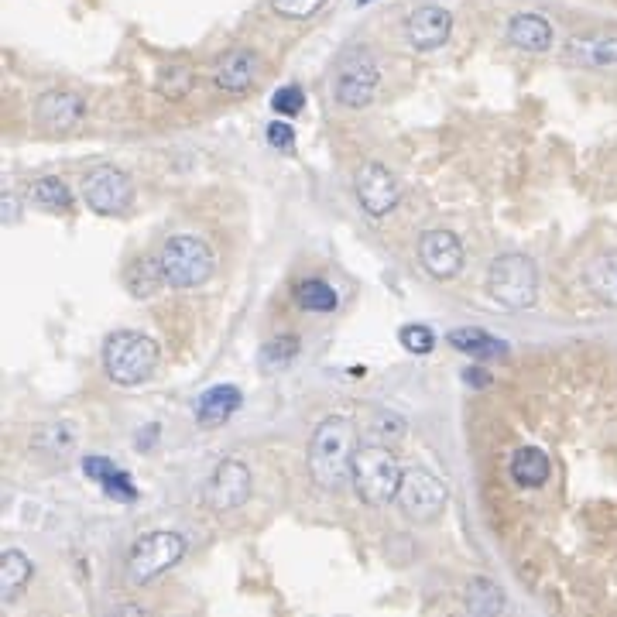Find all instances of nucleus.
I'll list each match as a JSON object with an SVG mask.
<instances>
[{"instance_id":"1","label":"nucleus","mask_w":617,"mask_h":617,"mask_svg":"<svg viewBox=\"0 0 617 617\" xmlns=\"http://www.w3.org/2000/svg\"><path fill=\"white\" fill-rule=\"evenodd\" d=\"M357 429L347 415H330L312 432L309 446V474L323 491H343L354 480Z\"/></svg>"},{"instance_id":"2","label":"nucleus","mask_w":617,"mask_h":617,"mask_svg":"<svg viewBox=\"0 0 617 617\" xmlns=\"http://www.w3.org/2000/svg\"><path fill=\"white\" fill-rule=\"evenodd\" d=\"M158 343L138 330H117L103 343V371L120 388H138L155 374L158 367Z\"/></svg>"},{"instance_id":"3","label":"nucleus","mask_w":617,"mask_h":617,"mask_svg":"<svg viewBox=\"0 0 617 617\" xmlns=\"http://www.w3.org/2000/svg\"><path fill=\"white\" fill-rule=\"evenodd\" d=\"M402 474L398 456L391 453L388 443H367L360 446L354 456V491L357 498L371 508H388L391 501H398V487H402Z\"/></svg>"},{"instance_id":"4","label":"nucleus","mask_w":617,"mask_h":617,"mask_svg":"<svg viewBox=\"0 0 617 617\" xmlns=\"http://www.w3.org/2000/svg\"><path fill=\"white\" fill-rule=\"evenodd\" d=\"M158 268L168 288H199L213 278L216 258L213 247L196 234L168 237L158 251Z\"/></svg>"},{"instance_id":"5","label":"nucleus","mask_w":617,"mask_h":617,"mask_svg":"<svg viewBox=\"0 0 617 617\" xmlns=\"http://www.w3.org/2000/svg\"><path fill=\"white\" fill-rule=\"evenodd\" d=\"M381 83L378 59L367 45H347L333 66V100L347 110H364Z\"/></svg>"},{"instance_id":"6","label":"nucleus","mask_w":617,"mask_h":617,"mask_svg":"<svg viewBox=\"0 0 617 617\" xmlns=\"http://www.w3.org/2000/svg\"><path fill=\"white\" fill-rule=\"evenodd\" d=\"M182 556H186V539L179 532H165V528L162 532H148L127 552L124 576L131 587H144V583L158 580L162 573L172 570L175 563H182Z\"/></svg>"},{"instance_id":"7","label":"nucleus","mask_w":617,"mask_h":617,"mask_svg":"<svg viewBox=\"0 0 617 617\" xmlns=\"http://www.w3.org/2000/svg\"><path fill=\"white\" fill-rule=\"evenodd\" d=\"M487 288L508 309H528L539 299V271L525 254H504L487 271Z\"/></svg>"},{"instance_id":"8","label":"nucleus","mask_w":617,"mask_h":617,"mask_svg":"<svg viewBox=\"0 0 617 617\" xmlns=\"http://www.w3.org/2000/svg\"><path fill=\"white\" fill-rule=\"evenodd\" d=\"M446 501H450V491L436 474L422 467H412L402 474V487H398V508L405 511V518L412 522H436L446 511Z\"/></svg>"},{"instance_id":"9","label":"nucleus","mask_w":617,"mask_h":617,"mask_svg":"<svg viewBox=\"0 0 617 617\" xmlns=\"http://www.w3.org/2000/svg\"><path fill=\"white\" fill-rule=\"evenodd\" d=\"M83 199H86V206L100 216L124 213L127 206L134 203V182L124 168L96 165L83 179Z\"/></svg>"},{"instance_id":"10","label":"nucleus","mask_w":617,"mask_h":617,"mask_svg":"<svg viewBox=\"0 0 617 617\" xmlns=\"http://www.w3.org/2000/svg\"><path fill=\"white\" fill-rule=\"evenodd\" d=\"M354 189H357L360 210L367 216H374V220L388 216L398 206V199H402V186H398V179L391 175V168L381 162L360 165L354 175Z\"/></svg>"},{"instance_id":"11","label":"nucleus","mask_w":617,"mask_h":617,"mask_svg":"<svg viewBox=\"0 0 617 617\" xmlns=\"http://www.w3.org/2000/svg\"><path fill=\"white\" fill-rule=\"evenodd\" d=\"M206 504L216 515H230V511L244 508L251 501V470L240 460H223L206 480Z\"/></svg>"},{"instance_id":"12","label":"nucleus","mask_w":617,"mask_h":617,"mask_svg":"<svg viewBox=\"0 0 617 617\" xmlns=\"http://www.w3.org/2000/svg\"><path fill=\"white\" fill-rule=\"evenodd\" d=\"M450 31H453V14L439 4L415 7L402 24L405 42L408 48H415V52H436V48H443L450 42Z\"/></svg>"},{"instance_id":"13","label":"nucleus","mask_w":617,"mask_h":617,"mask_svg":"<svg viewBox=\"0 0 617 617\" xmlns=\"http://www.w3.org/2000/svg\"><path fill=\"white\" fill-rule=\"evenodd\" d=\"M419 261L432 278H456L463 271V244L453 230H426L419 237Z\"/></svg>"},{"instance_id":"14","label":"nucleus","mask_w":617,"mask_h":617,"mask_svg":"<svg viewBox=\"0 0 617 617\" xmlns=\"http://www.w3.org/2000/svg\"><path fill=\"white\" fill-rule=\"evenodd\" d=\"M83 117H86L83 96H76L69 90H45L35 100V120L45 127V131L69 134L72 127H79V120Z\"/></svg>"},{"instance_id":"15","label":"nucleus","mask_w":617,"mask_h":617,"mask_svg":"<svg viewBox=\"0 0 617 617\" xmlns=\"http://www.w3.org/2000/svg\"><path fill=\"white\" fill-rule=\"evenodd\" d=\"M563 59L583 69H614L617 66V35H604V31L573 35L563 48Z\"/></svg>"},{"instance_id":"16","label":"nucleus","mask_w":617,"mask_h":617,"mask_svg":"<svg viewBox=\"0 0 617 617\" xmlns=\"http://www.w3.org/2000/svg\"><path fill=\"white\" fill-rule=\"evenodd\" d=\"M254 76H258V55L251 48H230L213 66V83L223 93H247L254 86Z\"/></svg>"},{"instance_id":"17","label":"nucleus","mask_w":617,"mask_h":617,"mask_svg":"<svg viewBox=\"0 0 617 617\" xmlns=\"http://www.w3.org/2000/svg\"><path fill=\"white\" fill-rule=\"evenodd\" d=\"M508 42L522 52H549L556 42V31L552 24L535 11H522L508 21Z\"/></svg>"},{"instance_id":"18","label":"nucleus","mask_w":617,"mask_h":617,"mask_svg":"<svg viewBox=\"0 0 617 617\" xmlns=\"http://www.w3.org/2000/svg\"><path fill=\"white\" fill-rule=\"evenodd\" d=\"M240 408V388L237 384H213L199 395L196 402V422L203 429H216Z\"/></svg>"},{"instance_id":"19","label":"nucleus","mask_w":617,"mask_h":617,"mask_svg":"<svg viewBox=\"0 0 617 617\" xmlns=\"http://www.w3.org/2000/svg\"><path fill=\"white\" fill-rule=\"evenodd\" d=\"M83 474L90 480H96V484H100L114 501H134L138 498L134 480L127 477L114 460H107V456H96V453L83 456Z\"/></svg>"},{"instance_id":"20","label":"nucleus","mask_w":617,"mask_h":617,"mask_svg":"<svg viewBox=\"0 0 617 617\" xmlns=\"http://www.w3.org/2000/svg\"><path fill=\"white\" fill-rule=\"evenodd\" d=\"M508 474L515 480L518 487H528V491H535V487H542L552 474V463L549 456L542 450H535V446H522V450H515L508 463Z\"/></svg>"},{"instance_id":"21","label":"nucleus","mask_w":617,"mask_h":617,"mask_svg":"<svg viewBox=\"0 0 617 617\" xmlns=\"http://www.w3.org/2000/svg\"><path fill=\"white\" fill-rule=\"evenodd\" d=\"M446 340L453 343L460 354H470L477 360H501L508 357V343L498 340V336H491L487 330H477V326H460V330H453Z\"/></svg>"},{"instance_id":"22","label":"nucleus","mask_w":617,"mask_h":617,"mask_svg":"<svg viewBox=\"0 0 617 617\" xmlns=\"http://www.w3.org/2000/svg\"><path fill=\"white\" fill-rule=\"evenodd\" d=\"M31 576H35V563H31L28 552L4 549V556H0V587H4V604H11V600H18L24 594Z\"/></svg>"},{"instance_id":"23","label":"nucleus","mask_w":617,"mask_h":617,"mask_svg":"<svg viewBox=\"0 0 617 617\" xmlns=\"http://www.w3.org/2000/svg\"><path fill=\"white\" fill-rule=\"evenodd\" d=\"M583 282H587V288L604 302V306L617 309V251L597 254V258L587 264V271H583Z\"/></svg>"},{"instance_id":"24","label":"nucleus","mask_w":617,"mask_h":617,"mask_svg":"<svg viewBox=\"0 0 617 617\" xmlns=\"http://www.w3.org/2000/svg\"><path fill=\"white\" fill-rule=\"evenodd\" d=\"M463 604H467L470 614L491 617V614H501L504 607H508V600H504V590L494 580H487V576H474V580L467 583Z\"/></svg>"},{"instance_id":"25","label":"nucleus","mask_w":617,"mask_h":617,"mask_svg":"<svg viewBox=\"0 0 617 617\" xmlns=\"http://www.w3.org/2000/svg\"><path fill=\"white\" fill-rule=\"evenodd\" d=\"M124 285L134 299H148V295L158 292V285H165L162 268H158V258H141L134 261L131 268L124 271Z\"/></svg>"},{"instance_id":"26","label":"nucleus","mask_w":617,"mask_h":617,"mask_svg":"<svg viewBox=\"0 0 617 617\" xmlns=\"http://www.w3.org/2000/svg\"><path fill=\"white\" fill-rule=\"evenodd\" d=\"M295 302L306 312H336L340 299H336V288L323 278H302L295 285Z\"/></svg>"},{"instance_id":"27","label":"nucleus","mask_w":617,"mask_h":617,"mask_svg":"<svg viewBox=\"0 0 617 617\" xmlns=\"http://www.w3.org/2000/svg\"><path fill=\"white\" fill-rule=\"evenodd\" d=\"M31 203L42 206V210H52V213H66L72 206V192L62 179H55V175H45V179L31 182L28 189Z\"/></svg>"},{"instance_id":"28","label":"nucleus","mask_w":617,"mask_h":617,"mask_svg":"<svg viewBox=\"0 0 617 617\" xmlns=\"http://www.w3.org/2000/svg\"><path fill=\"white\" fill-rule=\"evenodd\" d=\"M76 443V432L69 422H48V426L35 436V450H42L48 456H66Z\"/></svg>"},{"instance_id":"29","label":"nucleus","mask_w":617,"mask_h":617,"mask_svg":"<svg viewBox=\"0 0 617 617\" xmlns=\"http://www.w3.org/2000/svg\"><path fill=\"white\" fill-rule=\"evenodd\" d=\"M299 357V340L295 336H275L261 347V367L264 371H285Z\"/></svg>"},{"instance_id":"30","label":"nucleus","mask_w":617,"mask_h":617,"mask_svg":"<svg viewBox=\"0 0 617 617\" xmlns=\"http://www.w3.org/2000/svg\"><path fill=\"white\" fill-rule=\"evenodd\" d=\"M405 436V419L398 412H391V408H381V412H374L371 419V439L374 443H398V439Z\"/></svg>"},{"instance_id":"31","label":"nucleus","mask_w":617,"mask_h":617,"mask_svg":"<svg viewBox=\"0 0 617 617\" xmlns=\"http://www.w3.org/2000/svg\"><path fill=\"white\" fill-rule=\"evenodd\" d=\"M398 343H402L408 354H429V350L436 347V333H432L426 323H412L398 330Z\"/></svg>"},{"instance_id":"32","label":"nucleus","mask_w":617,"mask_h":617,"mask_svg":"<svg viewBox=\"0 0 617 617\" xmlns=\"http://www.w3.org/2000/svg\"><path fill=\"white\" fill-rule=\"evenodd\" d=\"M326 0H271V11L288 21H309L312 14L323 11Z\"/></svg>"},{"instance_id":"33","label":"nucleus","mask_w":617,"mask_h":617,"mask_svg":"<svg viewBox=\"0 0 617 617\" xmlns=\"http://www.w3.org/2000/svg\"><path fill=\"white\" fill-rule=\"evenodd\" d=\"M271 107H275L278 117H295V114H302V107H306V93H302V86L288 83L271 96Z\"/></svg>"},{"instance_id":"34","label":"nucleus","mask_w":617,"mask_h":617,"mask_svg":"<svg viewBox=\"0 0 617 617\" xmlns=\"http://www.w3.org/2000/svg\"><path fill=\"white\" fill-rule=\"evenodd\" d=\"M264 138H268L271 148H278V151H295V131H292V124H285V120H271Z\"/></svg>"},{"instance_id":"35","label":"nucleus","mask_w":617,"mask_h":617,"mask_svg":"<svg viewBox=\"0 0 617 617\" xmlns=\"http://www.w3.org/2000/svg\"><path fill=\"white\" fill-rule=\"evenodd\" d=\"M189 83H192V72L186 66H172L168 69V76L162 79V86L168 90V96H182L189 90Z\"/></svg>"},{"instance_id":"36","label":"nucleus","mask_w":617,"mask_h":617,"mask_svg":"<svg viewBox=\"0 0 617 617\" xmlns=\"http://www.w3.org/2000/svg\"><path fill=\"white\" fill-rule=\"evenodd\" d=\"M463 381L474 384V388H487V384H491V374H484L480 367H470V371L463 374Z\"/></svg>"},{"instance_id":"37","label":"nucleus","mask_w":617,"mask_h":617,"mask_svg":"<svg viewBox=\"0 0 617 617\" xmlns=\"http://www.w3.org/2000/svg\"><path fill=\"white\" fill-rule=\"evenodd\" d=\"M4 206H7V223L18 220V203H14V196H4Z\"/></svg>"}]
</instances>
